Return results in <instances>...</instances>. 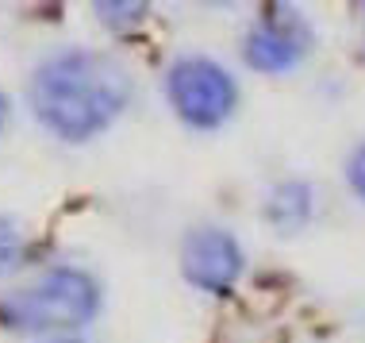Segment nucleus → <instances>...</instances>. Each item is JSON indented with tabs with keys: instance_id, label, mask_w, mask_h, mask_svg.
Masks as SVG:
<instances>
[{
	"instance_id": "9",
	"label": "nucleus",
	"mask_w": 365,
	"mask_h": 343,
	"mask_svg": "<svg viewBox=\"0 0 365 343\" xmlns=\"http://www.w3.org/2000/svg\"><path fill=\"white\" fill-rule=\"evenodd\" d=\"M346 178L354 185V193L365 201V146H358V151L350 154V162H346Z\"/></svg>"
},
{
	"instance_id": "1",
	"label": "nucleus",
	"mask_w": 365,
	"mask_h": 343,
	"mask_svg": "<svg viewBox=\"0 0 365 343\" xmlns=\"http://www.w3.org/2000/svg\"><path fill=\"white\" fill-rule=\"evenodd\" d=\"M131 101V74L112 54L66 51L38 66L31 109L54 135L81 143L104 131Z\"/></svg>"
},
{
	"instance_id": "4",
	"label": "nucleus",
	"mask_w": 365,
	"mask_h": 343,
	"mask_svg": "<svg viewBox=\"0 0 365 343\" xmlns=\"http://www.w3.org/2000/svg\"><path fill=\"white\" fill-rule=\"evenodd\" d=\"M312 51V27L292 8H265L246 35V62L262 74H284Z\"/></svg>"
},
{
	"instance_id": "2",
	"label": "nucleus",
	"mask_w": 365,
	"mask_h": 343,
	"mask_svg": "<svg viewBox=\"0 0 365 343\" xmlns=\"http://www.w3.org/2000/svg\"><path fill=\"white\" fill-rule=\"evenodd\" d=\"M101 289L88 274L58 267L12 289L0 301V320L12 332H70L96 317Z\"/></svg>"
},
{
	"instance_id": "7",
	"label": "nucleus",
	"mask_w": 365,
	"mask_h": 343,
	"mask_svg": "<svg viewBox=\"0 0 365 343\" xmlns=\"http://www.w3.org/2000/svg\"><path fill=\"white\" fill-rule=\"evenodd\" d=\"M19 259H24V235H19L12 220L0 217V278L12 274L19 267Z\"/></svg>"
},
{
	"instance_id": "6",
	"label": "nucleus",
	"mask_w": 365,
	"mask_h": 343,
	"mask_svg": "<svg viewBox=\"0 0 365 343\" xmlns=\"http://www.w3.org/2000/svg\"><path fill=\"white\" fill-rule=\"evenodd\" d=\"M265 217H269V224H273V228H281V232L304 228L308 217H312V193H308V185H300V182L277 185V189L269 193Z\"/></svg>"
},
{
	"instance_id": "8",
	"label": "nucleus",
	"mask_w": 365,
	"mask_h": 343,
	"mask_svg": "<svg viewBox=\"0 0 365 343\" xmlns=\"http://www.w3.org/2000/svg\"><path fill=\"white\" fill-rule=\"evenodd\" d=\"M96 16H115L108 27H131L139 24V16H146L143 4H96Z\"/></svg>"
},
{
	"instance_id": "10",
	"label": "nucleus",
	"mask_w": 365,
	"mask_h": 343,
	"mask_svg": "<svg viewBox=\"0 0 365 343\" xmlns=\"http://www.w3.org/2000/svg\"><path fill=\"white\" fill-rule=\"evenodd\" d=\"M4 112H8V104H4V96H0V124H4Z\"/></svg>"
},
{
	"instance_id": "3",
	"label": "nucleus",
	"mask_w": 365,
	"mask_h": 343,
	"mask_svg": "<svg viewBox=\"0 0 365 343\" xmlns=\"http://www.w3.org/2000/svg\"><path fill=\"white\" fill-rule=\"evenodd\" d=\"M165 93L173 112L192 127H220L239 101L231 74L212 58H177L165 77Z\"/></svg>"
},
{
	"instance_id": "5",
	"label": "nucleus",
	"mask_w": 365,
	"mask_h": 343,
	"mask_svg": "<svg viewBox=\"0 0 365 343\" xmlns=\"http://www.w3.org/2000/svg\"><path fill=\"white\" fill-rule=\"evenodd\" d=\"M181 270L196 289L227 293L242 274V251L231 232L223 228H196L181 247Z\"/></svg>"
}]
</instances>
